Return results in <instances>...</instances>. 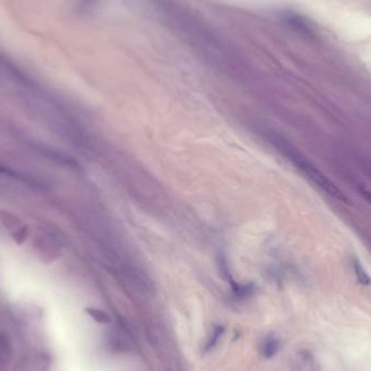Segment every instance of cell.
<instances>
[{
  "label": "cell",
  "mask_w": 371,
  "mask_h": 371,
  "mask_svg": "<svg viewBox=\"0 0 371 371\" xmlns=\"http://www.w3.org/2000/svg\"><path fill=\"white\" fill-rule=\"evenodd\" d=\"M0 175L7 176L8 178H12L14 180H17L19 182L24 183L26 185H29V187H35V188H41L42 183L34 179L33 177H30L24 173H22L20 171H17V169L8 167V166H4L0 164Z\"/></svg>",
  "instance_id": "obj_3"
},
{
  "label": "cell",
  "mask_w": 371,
  "mask_h": 371,
  "mask_svg": "<svg viewBox=\"0 0 371 371\" xmlns=\"http://www.w3.org/2000/svg\"><path fill=\"white\" fill-rule=\"evenodd\" d=\"M224 331H225V329H224V327H222V326H216V327L214 328L212 336H211L210 338H208L207 342H206V344H205V347H204V351H205V352H208V351H211V350H213V349H214L215 345L218 343L219 339L221 338V336H222V333H224Z\"/></svg>",
  "instance_id": "obj_7"
},
{
  "label": "cell",
  "mask_w": 371,
  "mask_h": 371,
  "mask_svg": "<svg viewBox=\"0 0 371 371\" xmlns=\"http://www.w3.org/2000/svg\"><path fill=\"white\" fill-rule=\"evenodd\" d=\"M27 234H28L27 227H21L20 229H17V231H14V233H13L14 241L17 243H19V244H21L26 239Z\"/></svg>",
  "instance_id": "obj_9"
},
{
  "label": "cell",
  "mask_w": 371,
  "mask_h": 371,
  "mask_svg": "<svg viewBox=\"0 0 371 371\" xmlns=\"http://www.w3.org/2000/svg\"><path fill=\"white\" fill-rule=\"evenodd\" d=\"M13 354L11 340L5 332H0V371H6Z\"/></svg>",
  "instance_id": "obj_4"
},
{
  "label": "cell",
  "mask_w": 371,
  "mask_h": 371,
  "mask_svg": "<svg viewBox=\"0 0 371 371\" xmlns=\"http://www.w3.org/2000/svg\"><path fill=\"white\" fill-rule=\"evenodd\" d=\"M280 343L275 338H269L266 340L264 343V347H263V354L266 358H272L279 351Z\"/></svg>",
  "instance_id": "obj_6"
},
{
  "label": "cell",
  "mask_w": 371,
  "mask_h": 371,
  "mask_svg": "<svg viewBox=\"0 0 371 371\" xmlns=\"http://www.w3.org/2000/svg\"><path fill=\"white\" fill-rule=\"evenodd\" d=\"M86 313L94 319L96 322L99 323H109L111 321L110 316L107 315L106 313H104L101 309H97V308H92V307H88L86 308Z\"/></svg>",
  "instance_id": "obj_8"
},
{
  "label": "cell",
  "mask_w": 371,
  "mask_h": 371,
  "mask_svg": "<svg viewBox=\"0 0 371 371\" xmlns=\"http://www.w3.org/2000/svg\"><path fill=\"white\" fill-rule=\"evenodd\" d=\"M303 169H304L305 174L314 181V183L318 185V187L321 188L324 192L328 193V195L331 197H333L340 201H343V202H345L346 198L344 197L342 191L340 190L326 175H323L321 172L318 171V169L311 165H304Z\"/></svg>",
  "instance_id": "obj_1"
},
{
  "label": "cell",
  "mask_w": 371,
  "mask_h": 371,
  "mask_svg": "<svg viewBox=\"0 0 371 371\" xmlns=\"http://www.w3.org/2000/svg\"><path fill=\"white\" fill-rule=\"evenodd\" d=\"M359 192H360V196L362 198H364V200H366L367 202L371 205V191H369V190H367L365 188H361L359 190Z\"/></svg>",
  "instance_id": "obj_10"
},
{
  "label": "cell",
  "mask_w": 371,
  "mask_h": 371,
  "mask_svg": "<svg viewBox=\"0 0 371 371\" xmlns=\"http://www.w3.org/2000/svg\"><path fill=\"white\" fill-rule=\"evenodd\" d=\"M353 268H354L355 276H356L357 280L360 284H362V285H370L371 284L370 276L367 274L365 268L361 266L360 262L357 258H354V261H353Z\"/></svg>",
  "instance_id": "obj_5"
},
{
  "label": "cell",
  "mask_w": 371,
  "mask_h": 371,
  "mask_svg": "<svg viewBox=\"0 0 371 371\" xmlns=\"http://www.w3.org/2000/svg\"><path fill=\"white\" fill-rule=\"evenodd\" d=\"M25 142L30 149H33L36 153L40 154L41 157H43L45 159H48L49 161L56 162V163L61 164V165H64V164L69 165V160L65 156H63V154H61L58 150L53 149L52 146L46 144L42 141H37V140H35V139L34 140L33 139H29V140H26Z\"/></svg>",
  "instance_id": "obj_2"
}]
</instances>
